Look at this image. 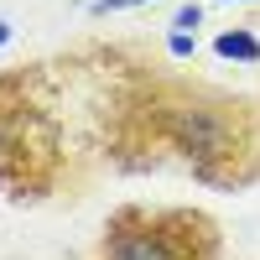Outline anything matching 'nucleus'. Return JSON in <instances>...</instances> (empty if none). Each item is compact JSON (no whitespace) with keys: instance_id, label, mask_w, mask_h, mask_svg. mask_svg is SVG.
<instances>
[{"instance_id":"nucleus-1","label":"nucleus","mask_w":260,"mask_h":260,"mask_svg":"<svg viewBox=\"0 0 260 260\" xmlns=\"http://www.w3.org/2000/svg\"><path fill=\"white\" fill-rule=\"evenodd\" d=\"M94 141L115 172L177 167L213 192L260 182V104L250 94L151 62L130 42H94Z\"/></svg>"},{"instance_id":"nucleus-2","label":"nucleus","mask_w":260,"mask_h":260,"mask_svg":"<svg viewBox=\"0 0 260 260\" xmlns=\"http://www.w3.org/2000/svg\"><path fill=\"white\" fill-rule=\"evenodd\" d=\"M73 182L62 62L0 68V198L47 203Z\"/></svg>"},{"instance_id":"nucleus-3","label":"nucleus","mask_w":260,"mask_h":260,"mask_svg":"<svg viewBox=\"0 0 260 260\" xmlns=\"http://www.w3.org/2000/svg\"><path fill=\"white\" fill-rule=\"evenodd\" d=\"M89 260H224V229L192 203H120Z\"/></svg>"},{"instance_id":"nucleus-4","label":"nucleus","mask_w":260,"mask_h":260,"mask_svg":"<svg viewBox=\"0 0 260 260\" xmlns=\"http://www.w3.org/2000/svg\"><path fill=\"white\" fill-rule=\"evenodd\" d=\"M213 57H224V62H250V68H260V37L250 26H229L213 37Z\"/></svg>"},{"instance_id":"nucleus-5","label":"nucleus","mask_w":260,"mask_h":260,"mask_svg":"<svg viewBox=\"0 0 260 260\" xmlns=\"http://www.w3.org/2000/svg\"><path fill=\"white\" fill-rule=\"evenodd\" d=\"M167 57H172V62H182V57H198V37L177 26V31L167 37Z\"/></svg>"},{"instance_id":"nucleus-6","label":"nucleus","mask_w":260,"mask_h":260,"mask_svg":"<svg viewBox=\"0 0 260 260\" xmlns=\"http://www.w3.org/2000/svg\"><path fill=\"white\" fill-rule=\"evenodd\" d=\"M136 6H151V0H94L89 16H110V11H136Z\"/></svg>"},{"instance_id":"nucleus-7","label":"nucleus","mask_w":260,"mask_h":260,"mask_svg":"<svg viewBox=\"0 0 260 260\" xmlns=\"http://www.w3.org/2000/svg\"><path fill=\"white\" fill-rule=\"evenodd\" d=\"M198 21H203V6H182V11H177V21H172V26L192 31V26H198Z\"/></svg>"},{"instance_id":"nucleus-8","label":"nucleus","mask_w":260,"mask_h":260,"mask_svg":"<svg viewBox=\"0 0 260 260\" xmlns=\"http://www.w3.org/2000/svg\"><path fill=\"white\" fill-rule=\"evenodd\" d=\"M6 42H11V21L0 16V52H6Z\"/></svg>"},{"instance_id":"nucleus-9","label":"nucleus","mask_w":260,"mask_h":260,"mask_svg":"<svg viewBox=\"0 0 260 260\" xmlns=\"http://www.w3.org/2000/svg\"><path fill=\"white\" fill-rule=\"evenodd\" d=\"M255 6H260V0H255Z\"/></svg>"}]
</instances>
